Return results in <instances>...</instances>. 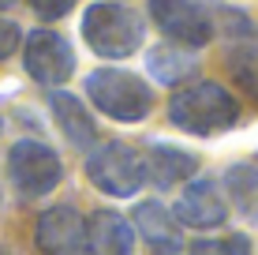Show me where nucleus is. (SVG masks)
<instances>
[{"label": "nucleus", "instance_id": "f257e3e1", "mask_svg": "<svg viewBox=\"0 0 258 255\" xmlns=\"http://www.w3.org/2000/svg\"><path fill=\"white\" fill-rule=\"evenodd\" d=\"M168 120L180 131L191 135H217L239 120V105L221 83H195L172 94L168 101Z\"/></svg>", "mask_w": 258, "mask_h": 255}, {"label": "nucleus", "instance_id": "f03ea898", "mask_svg": "<svg viewBox=\"0 0 258 255\" xmlns=\"http://www.w3.org/2000/svg\"><path fill=\"white\" fill-rule=\"evenodd\" d=\"M83 38L97 57H131L142 45V15L123 4H90L83 15Z\"/></svg>", "mask_w": 258, "mask_h": 255}, {"label": "nucleus", "instance_id": "7ed1b4c3", "mask_svg": "<svg viewBox=\"0 0 258 255\" xmlns=\"http://www.w3.org/2000/svg\"><path fill=\"white\" fill-rule=\"evenodd\" d=\"M86 94L112 120H142L154 109V90L123 68H97L86 79Z\"/></svg>", "mask_w": 258, "mask_h": 255}, {"label": "nucleus", "instance_id": "20e7f679", "mask_svg": "<svg viewBox=\"0 0 258 255\" xmlns=\"http://www.w3.org/2000/svg\"><path fill=\"white\" fill-rule=\"evenodd\" d=\"M86 177L105 195L131 199L146 180V165H142V154L131 150L127 143H101L86 158Z\"/></svg>", "mask_w": 258, "mask_h": 255}, {"label": "nucleus", "instance_id": "39448f33", "mask_svg": "<svg viewBox=\"0 0 258 255\" xmlns=\"http://www.w3.org/2000/svg\"><path fill=\"white\" fill-rule=\"evenodd\" d=\"M60 158L52 154V146L38 143V139H19V143L8 150V177H12L15 191L23 199H38L49 195L52 188L60 184Z\"/></svg>", "mask_w": 258, "mask_h": 255}, {"label": "nucleus", "instance_id": "423d86ee", "mask_svg": "<svg viewBox=\"0 0 258 255\" xmlns=\"http://www.w3.org/2000/svg\"><path fill=\"white\" fill-rule=\"evenodd\" d=\"M150 15L172 41L199 49L213 38V15L202 0H150Z\"/></svg>", "mask_w": 258, "mask_h": 255}, {"label": "nucleus", "instance_id": "0eeeda50", "mask_svg": "<svg viewBox=\"0 0 258 255\" xmlns=\"http://www.w3.org/2000/svg\"><path fill=\"white\" fill-rule=\"evenodd\" d=\"M23 64L30 79H38L41 86H60L75 72V53L60 34L52 30H30L23 41Z\"/></svg>", "mask_w": 258, "mask_h": 255}, {"label": "nucleus", "instance_id": "6e6552de", "mask_svg": "<svg viewBox=\"0 0 258 255\" xmlns=\"http://www.w3.org/2000/svg\"><path fill=\"white\" fill-rule=\"evenodd\" d=\"M38 248L41 255H97L90 244L83 214L71 207H52L38 218Z\"/></svg>", "mask_w": 258, "mask_h": 255}, {"label": "nucleus", "instance_id": "1a4fd4ad", "mask_svg": "<svg viewBox=\"0 0 258 255\" xmlns=\"http://www.w3.org/2000/svg\"><path fill=\"white\" fill-rule=\"evenodd\" d=\"M172 218L180 225H191V229H217V225L228 218V207H225V199H221L217 184L202 177V180H195V184L183 188Z\"/></svg>", "mask_w": 258, "mask_h": 255}, {"label": "nucleus", "instance_id": "9d476101", "mask_svg": "<svg viewBox=\"0 0 258 255\" xmlns=\"http://www.w3.org/2000/svg\"><path fill=\"white\" fill-rule=\"evenodd\" d=\"M135 229L142 233V240H146L150 248L161 251V255H176L183 248L180 222H176L172 210H165L161 203H142L135 210Z\"/></svg>", "mask_w": 258, "mask_h": 255}, {"label": "nucleus", "instance_id": "9b49d317", "mask_svg": "<svg viewBox=\"0 0 258 255\" xmlns=\"http://www.w3.org/2000/svg\"><path fill=\"white\" fill-rule=\"evenodd\" d=\"M142 165H146V180L154 184V188H172V184H183L187 177H195V169H199V162H195V154L180 150V146H150V154L142 158Z\"/></svg>", "mask_w": 258, "mask_h": 255}, {"label": "nucleus", "instance_id": "f8f14e48", "mask_svg": "<svg viewBox=\"0 0 258 255\" xmlns=\"http://www.w3.org/2000/svg\"><path fill=\"white\" fill-rule=\"evenodd\" d=\"M49 109H52V117H56V124H60V131L68 135L71 146H79V150L94 146V135H97L94 117L83 109V101H79L75 94H64V90L49 94Z\"/></svg>", "mask_w": 258, "mask_h": 255}, {"label": "nucleus", "instance_id": "ddd939ff", "mask_svg": "<svg viewBox=\"0 0 258 255\" xmlns=\"http://www.w3.org/2000/svg\"><path fill=\"white\" fill-rule=\"evenodd\" d=\"M86 229H90V244L97 255H131L135 248V233H131L127 218L116 210H94Z\"/></svg>", "mask_w": 258, "mask_h": 255}, {"label": "nucleus", "instance_id": "4468645a", "mask_svg": "<svg viewBox=\"0 0 258 255\" xmlns=\"http://www.w3.org/2000/svg\"><path fill=\"white\" fill-rule=\"evenodd\" d=\"M225 188L232 195V207L243 218L258 222V169L254 165H232L225 173Z\"/></svg>", "mask_w": 258, "mask_h": 255}, {"label": "nucleus", "instance_id": "2eb2a0df", "mask_svg": "<svg viewBox=\"0 0 258 255\" xmlns=\"http://www.w3.org/2000/svg\"><path fill=\"white\" fill-rule=\"evenodd\" d=\"M191 72H195V57L187 49H180V45H157V49H150V75L161 79L165 86L183 83Z\"/></svg>", "mask_w": 258, "mask_h": 255}, {"label": "nucleus", "instance_id": "dca6fc26", "mask_svg": "<svg viewBox=\"0 0 258 255\" xmlns=\"http://www.w3.org/2000/svg\"><path fill=\"white\" fill-rule=\"evenodd\" d=\"M228 75H232V83L239 86L243 94H251L254 105H258V49L254 45H243V49H232L225 60Z\"/></svg>", "mask_w": 258, "mask_h": 255}, {"label": "nucleus", "instance_id": "f3484780", "mask_svg": "<svg viewBox=\"0 0 258 255\" xmlns=\"http://www.w3.org/2000/svg\"><path fill=\"white\" fill-rule=\"evenodd\" d=\"M191 255H251V240L243 233L228 236H199L191 244Z\"/></svg>", "mask_w": 258, "mask_h": 255}, {"label": "nucleus", "instance_id": "a211bd4d", "mask_svg": "<svg viewBox=\"0 0 258 255\" xmlns=\"http://www.w3.org/2000/svg\"><path fill=\"white\" fill-rule=\"evenodd\" d=\"M34 15L38 19H64V15L75 8V0H30Z\"/></svg>", "mask_w": 258, "mask_h": 255}, {"label": "nucleus", "instance_id": "6ab92c4d", "mask_svg": "<svg viewBox=\"0 0 258 255\" xmlns=\"http://www.w3.org/2000/svg\"><path fill=\"white\" fill-rule=\"evenodd\" d=\"M19 41H23V30L12 19H0V60L12 57V53L19 49Z\"/></svg>", "mask_w": 258, "mask_h": 255}, {"label": "nucleus", "instance_id": "aec40b11", "mask_svg": "<svg viewBox=\"0 0 258 255\" xmlns=\"http://www.w3.org/2000/svg\"><path fill=\"white\" fill-rule=\"evenodd\" d=\"M8 4H15V0H0V8H8Z\"/></svg>", "mask_w": 258, "mask_h": 255}, {"label": "nucleus", "instance_id": "412c9836", "mask_svg": "<svg viewBox=\"0 0 258 255\" xmlns=\"http://www.w3.org/2000/svg\"><path fill=\"white\" fill-rule=\"evenodd\" d=\"M0 255H8V251H4V248H0Z\"/></svg>", "mask_w": 258, "mask_h": 255}, {"label": "nucleus", "instance_id": "4be33fe9", "mask_svg": "<svg viewBox=\"0 0 258 255\" xmlns=\"http://www.w3.org/2000/svg\"><path fill=\"white\" fill-rule=\"evenodd\" d=\"M0 128H4V124H0Z\"/></svg>", "mask_w": 258, "mask_h": 255}]
</instances>
